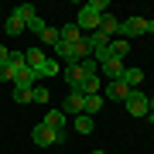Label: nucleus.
Masks as SVG:
<instances>
[{"label":"nucleus","mask_w":154,"mask_h":154,"mask_svg":"<svg viewBox=\"0 0 154 154\" xmlns=\"http://www.w3.org/2000/svg\"><path fill=\"white\" fill-rule=\"evenodd\" d=\"M31 140L38 144V147H55V144L65 140V130H51V127H45V123H34Z\"/></svg>","instance_id":"f257e3e1"},{"label":"nucleus","mask_w":154,"mask_h":154,"mask_svg":"<svg viewBox=\"0 0 154 154\" xmlns=\"http://www.w3.org/2000/svg\"><path fill=\"white\" fill-rule=\"evenodd\" d=\"M120 34H123V41L134 38V34H154V21H151V17H130V21H120Z\"/></svg>","instance_id":"f03ea898"},{"label":"nucleus","mask_w":154,"mask_h":154,"mask_svg":"<svg viewBox=\"0 0 154 154\" xmlns=\"http://www.w3.org/2000/svg\"><path fill=\"white\" fill-rule=\"evenodd\" d=\"M123 106H127V113H130V116H137V120H140V116H147V110H151V96H144L140 89H134V93L123 99Z\"/></svg>","instance_id":"7ed1b4c3"},{"label":"nucleus","mask_w":154,"mask_h":154,"mask_svg":"<svg viewBox=\"0 0 154 154\" xmlns=\"http://www.w3.org/2000/svg\"><path fill=\"white\" fill-rule=\"evenodd\" d=\"M99 21H103V14H96L89 4H82V11H79V17H75V28L86 31V34H93V31H99Z\"/></svg>","instance_id":"20e7f679"},{"label":"nucleus","mask_w":154,"mask_h":154,"mask_svg":"<svg viewBox=\"0 0 154 154\" xmlns=\"http://www.w3.org/2000/svg\"><path fill=\"white\" fill-rule=\"evenodd\" d=\"M123 62H116V58H103L99 62V79H106V82H116V79L123 75Z\"/></svg>","instance_id":"39448f33"},{"label":"nucleus","mask_w":154,"mask_h":154,"mask_svg":"<svg viewBox=\"0 0 154 154\" xmlns=\"http://www.w3.org/2000/svg\"><path fill=\"white\" fill-rule=\"evenodd\" d=\"M62 75H65V82H69V93H75V89L89 79L86 72H82V65H65V72H62Z\"/></svg>","instance_id":"423d86ee"},{"label":"nucleus","mask_w":154,"mask_h":154,"mask_svg":"<svg viewBox=\"0 0 154 154\" xmlns=\"http://www.w3.org/2000/svg\"><path fill=\"white\" fill-rule=\"evenodd\" d=\"M82 93H65V99H62V113L65 116H79L82 113Z\"/></svg>","instance_id":"0eeeda50"},{"label":"nucleus","mask_w":154,"mask_h":154,"mask_svg":"<svg viewBox=\"0 0 154 154\" xmlns=\"http://www.w3.org/2000/svg\"><path fill=\"white\" fill-rule=\"evenodd\" d=\"M130 93H134V89H127V86L120 82V79H116V82H106V89H103V93H99V96H103V99L110 96L113 103H123V99L130 96Z\"/></svg>","instance_id":"6e6552de"},{"label":"nucleus","mask_w":154,"mask_h":154,"mask_svg":"<svg viewBox=\"0 0 154 154\" xmlns=\"http://www.w3.org/2000/svg\"><path fill=\"white\" fill-rule=\"evenodd\" d=\"M24 28H28V24H24V17H21V14H17V11H11V14H7V17H4V31H7V34H11V38H17V34H21Z\"/></svg>","instance_id":"1a4fd4ad"},{"label":"nucleus","mask_w":154,"mask_h":154,"mask_svg":"<svg viewBox=\"0 0 154 154\" xmlns=\"http://www.w3.org/2000/svg\"><path fill=\"white\" fill-rule=\"evenodd\" d=\"M99 34H103L106 41H113V34H120V21H116L113 14H103V21H99Z\"/></svg>","instance_id":"9d476101"},{"label":"nucleus","mask_w":154,"mask_h":154,"mask_svg":"<svg viewBox=\"0 0 154 154\" xmlns=\"http://www.w3.org/2000/svg\"><path fill=\"white\" fill-rule=\"evenodd\" d=\"M41 123H45V127H51V130H65V123H69V116L62 113V110H48V113L41 116Z\"/></svg>","instance_id":"9b49d317"},{"label":"nucleus","mask_w":154,"mask_h":154,"mask_svg":"<svg viewBox=\"0 0 154 154\" xmlns=\"http://www.w3.org/2000/svg\"><path fill=\"white\" fill-rule=\"evenodd\" d=\"M34 82H38V75H34L31 69H21L14 75V89H34Z\"/></svg>","instance_id":"f8f14e48"},{"label":"nucleus","mask_w":154,"mask_h":154,"mask_svg":"<svg viewBox=\"0 0 154 154\" xmlns=\"http://www.w3.org/2000/svg\"><path fill=\"white\" fill-rule=\"evenodd\" d=\"M120 82H123L127 89H140V82H144V72H140V69H123Z\"/></svg>","instance_id":"ddd939ff"},{"label":"nucleus","mask_w":154,"mask_h":154,"mask_svg":"<svg viewBox=\"0 0 154 154\" xmlns=\"http://www.w3.org/2000/svg\"><path fill=\"white\" fill-rule=\"evenodd\" d=\"M58 41H65V45H75V41H82V31L75 28V21L65 24V28H58Z\"/></svg>","instance_id":"4468645a"},{"label":"nucleus","mask_w":154,"mask_h":154,"mask_svg":"<svg viewBox=\"0 0 154 154\" xmlns=\"http://www.w3.org/2000/svg\"><path fill=\"white\" fill-rule=\"evenodd\" d=\"M99 110H103V96H99V93H96V96H86V99H82V113H86V116H96Z\"/></svg>","instance_id":"2eb2a0df"},{"label":"nucleus","mask_w":154,"mask_h":154,"mask_svg":"<svg viewBox=\"0 0 154 154\" xmlns=\"http://www.w3.org/2000/svg\"><path fill=\"white\" fill-rule=\"evenodd\" d=\"M72 127H75V134H93V116H86V113H79V116H72Z\"/></svg>","instance_id":"dca6fc26"},{"label":"nucleus","mask_w":154,"mask_h":154,"mask_svg":"<svg viewBox=\"0 0 154 154\" xmlns=\"http://www.w3.org/2000/svg\"><path fill=\"white\" fill-rule=\"evenodd\" d=\"M45 58H48V55H45L41 48H28V51H24V62H28V69H31V72L38 69V65H41Z\"/></svg>","instance_id":"f3484780"},{"label":"nucleus","mask_w":154,"mask_h":154,"mask_svg":"<svg viewBox=\"0 0 154 154\" xmlns=\"http://www.w3.org/2000/svg\"><path fill=\"white\" fill-rule=\"evenodd\" d=\"M55 72H58V65H55V58H45L41 65L34 69V75H38V79H48V75H55Z\"/></svg>","instance_id":"a211bd4d"},{"label":"nucleus","mask_w":154,"mask_h":154,"mask_svg":"<svg viewBox=\"0 0 154 154\" xmlns=\"http://www.w3.org/2000/svg\"><path fill=\"white\" fill-rule=\"evenodd\" d=\"M41 45H51V48H55V45H58V28H51V24H48V28L41 31Z\"/></svg>","instance_id":"6ab92c4d"},{"label":"nucleus","mask_w":154,"mask_h":154,"mask_svg":"<svg viewBox=\"0 0 154 154\" xmlns=\"http://www.w3.org/2000/svg\"><path fill=\"white\" fill-rule=\"evenodd\" d=\"M14 75H17V69L11 62H4V65H0V82H14Z\"/></svg>","instance_id":"aec40b11"},{"label":"nucleus","mask_w":154,"mask_h":154,"mask_svg":"<svg viewBox=\"0 0 154 154\" xmlns=\"http://www.w3.org/2000/svg\"><path fill=\"white\" fill-rule=\"evenodd\" d=\"M45 28H48V24H45V21H41L38 14H34L31 21H28V31H31V34H38V38H41V31H45Z\"/></svg>","instance_id":"412c9836"},{"label":"nucleus","mask_w":154,"mask_h":154,"mask_svg":"<svg viewBox=\"0 0 154 154\" xmlns=\"http://www.w3.org/2000/svg\"><path fill=\"white\" fill-rule=\"evenodd\" d=\"M31 103H48V89H45V86H34L31 89Z\"/></svg>","instance_id":"4be33fe9"},{"label":"nucleus","mask_w":154,"mask_h":154,"mask_svg":"<svg viewBox=\"0 0 154 154\" xmlns=\"http://www.w3.org/2000/svg\"><path fill=\"white\" fill-rule=\"evenodd\" d=\"M7 62H11L17 72H21V69H28V62H24V51H11V58H7Z\"/></svg>","instance_id":"5701e85b"},{"label":"nucleus","mask_w":154,"mask_h":154,"mask_svg":"<svg viewBox=\"0 0 154 154\" xmlns=\"http://www.w3.org/2000/svg\"><path fill=\"white\" fill-rule=\"evenodd\" d=\"M14 11H17V14H21V17H24V24H28V21H31V17H34V14H38V11H34V7H31V4H21V7H14Z\"/></svg>","instance_id":"b1692460"},{"label":"nucleus","mask_w":154,"mask_h":154,"mask_svg":"<svg viewBox=\"0 0 154 154\" xmlns=\"http://www.w3.org/2000/svg\"><path fill=\"white\" fill-rule=\"evenodd\" d=\"M14 103H31V89H14Z\"/></svg>","instance_id":"393cba45"},{"label":"nucleus","mask_w":154,"mask_h":154,"mask_svg":"<svg viewBox=\"0 0 154 154\" xmlns=\"http://www.w3.org/2000/svg\"><path fill=\"white\" fill-rule=\"evenodd\" d=\"M89 7H93L96 14H106V7H110V4H106V0H89Z\"/></svg>","instance_id":"a878e982"},{"label":"nucleus","mask_w":154,"mask_h":154,"mask_svg":"<svg viewBox=\"0 0 154 154\" xmlns=\"http://www.w3.org/2000/svg\"><path fill=\"white\" fill-rule=\"evenodd\" d=\"M7 58H11V48H7V45H0V65H4Z\"/></svg>","instance_id":"bb28decb"},{"label":"nucleus","mask_w":154,"mask_h":154,"mask_svg":"<svg viewBox=\"0 0 154 154\" xmlns=\"http://www.w3.org/2000/svg\"><path fill=\"white\" fill-rule=\"evenodd\" d=\"M147 120L154 123V99H151V110H147Z\"/></svg>","instance_id":"cd10ccee"},{"label":"nucleus","mask_w":154,"mask_h":154,"mask_svg":"<svg viewBox=\"0 0 154 154\" xmlns=\"http://www.w3.org/2000/svg\"><path fill=\"white\" fill-rule=\"evenodd\" d=\"M93 154H106V151H93Z\"/></svg>","instance_id":"c85d7f7f"},{"label":"nucleus","mask_w":154,"mask_h":154,"mask_svg":"<svg viewBox=\"0 0 154 154\" xmlns=\"http://www.w3.org/2000/svg\"><path fill=\"white\" fill-rule=\"evenodd\" d=\"M0 14H4V11H0Z\"/></svg>","instance_id":"c756f323"}]
</instances>
